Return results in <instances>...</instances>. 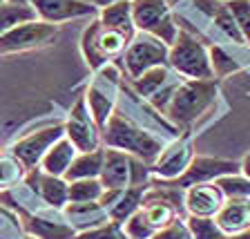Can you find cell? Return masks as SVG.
Instances as JSON below:
<instances>
[{
    "label": "cell",
    "mask_w": 250,
    "mask_h": 239,
    "mask_svg": "<svg viewBox=\"0 0 250 239\" xmlns=\"http://www.w3.org/2000/svg\"><path fill=\"white\" fill-rule=\"evenodd\" d=\"M103 139L109 148L141 159L143 163H154L159 159V154L163 152L161 141L154 139L152 134L143 132L141 128H136L132 121L123 119L121 114H112L107 121V125L103 128Z\"/></svg>",
    "instance_id": "obj_1"
},
{
    "label": "cell",
    "mask_w": 250,
    "mask_h": 239,
    "mask_svg": "<svg viewBox=\"0 0 250 239\" xmlns=\"http://www.w3.org/2000/svg\"><path fill=\"white\" fill-rule=\"evenodd\" d=\"M214 96H217V85L214 81H188L174 87L170 103L166 105L167 114L181 125L192 123L199 114H203L206 109L212 105Z\"/></svg>",
    "instance_id": "obj_2"
},
{
    "label": "cell",
    "mask_w": 250,
    "mask_h": 239,
    "mask_svg": "<svg viewBox=\"0 0 250 239\" xmlns=\"http://www.w3.org/2000/svg\"><path fill=\"white\" fill-rule=\"evenodd\" d=\"M167 61L179 74L192 78V81H210L214 76L210 67V54L208 49L192 38L186 31H179L177 41L170 45Z\"/></svg>",
    "instance_id": "obj_3"
},
{
    "label": "cell",
    "mask_w": 250,
    "mask_h": 239,
    "mask_svg": "<svg viewBox=\"0 0 250 239\" xmlns=\"http://www.w3.org/2000/svg\"><path fill=\"white\" fill-rule=\"evenodd\" d=\"M147 168L141 159L109 148L103 156V170H101V183L105 190H125L132 186H146Z\"/></svg>",
    "instance_id": "obj_4"
},
{
    "label": "cell",
    "mask_w": 250,
    "mask_h": 239,
    "mask_svg": "<svg viewBox=\"0 0 250 239\" xmlns=\"http://www.w3.org/2000/svg\"><path fill=\"white\" fill-rule=\"evenodd\" d=\"M132 21L134 29L159 38L167 47L177 41L179 29L172 21L166 0H132Z\"/></svg>",
    "instance_id": "obj_5"
},
{
    "label": "cell",
    "mask_w": 250,
    "mask_h": 239,
    "mask_svg": "<svg viewBox=\"0 0 250 239\" xmlns=\"http://www.w3.org/2000/svg\"><path fill=\"white\" fill-rule=\"evenodd\" d=\"M170 47L150 34H141L139 38H132V43L125 49V69L132 78H139L152 67H159L167 61Z\"/></svg>",
    "instance_id": "obj_6"
},
{
    "label": "cell",
    "mask_w": 250,
    "mask_h": 239,
    "mask_svg": "<svg viewBox=\"0 0 250 239\" xmlns=\"http://www.w3.org/2000/svg\"><path fill=\"white\" fill-rule=\"evenodd\" d=\"M58 36V27L49 25L45 21H29L22 25L9 29L0 36V54H14L25 52V49H36L54 43Z\"/></svg>",
    "instance_id": "obj_7"
},
{
    "label": "cell",
    "mask_w": 250,
    "mask_h": 239,
    "mask_svg": "<svg viewBox=\"0 0 250 239\" xmlns=\"http://www.w3.org/2000/svg\"><path fill=\"white\" fill-rule=\"evenodd\" d=\"M62 136H65V125H49V128H42L34 134H27L21 141H16L11 146V154L25 168H36L47 154V150Z\"/></svg>",
    "instance_id": "obj_8"
},
{
    "label": "cell",
    "mask_w": 250,
    "mask_h": 239,
    "mask_svg": "<svg viewBox=\"0 0 250 239\" xmlns=\"http://www.w3.org/2000/svg\"><path fill=\"white\" fill-rule=\"evenodd\" d=\"M65 136L72 141L78 152L99 150V128L94 123L92 114H89L85 96H81L76 101V105L72 108V112H69V119L65 123Z\"/></svg>",
    "instance_id": "obj_9"
},
{
    "label": "cell",
    "mask_w": 250,
    "mask_h": 239,
    "mask_svg": "<svg viewBox=\"0 0 250 239\" xmlns=\"http://www.w3.org/2000/svg\"><path fill=\"white\" fill-rule=\"evenodd\" d=\"M234 172H239V163L228 161V159H212V156H194L186 172L174 179L170 186L190 188L199 183H214L219 177L234 174Z\"/></svg>",
    "instance_id": "obj_10"
},
{
    "label": "cell",
    "mask_w": 250,
    "mask_h": 239,
    "mask_svg": "<svg viewBox=\"0 0 250 239\" xmlns=\"http://www.w3.org/2000/svg\"><path fill=\"white\" fill-rule=\"evenodd\" d=\"M29 5L36 9L38 21H45L49 25L96 14V7L87 0H29Z\"/></svg>",
    "instance_id": "obj_11"
},
{
    "label": "cell",
    "mask_w": 250,
    "mask_h": 239,
    "mask_svg": "<svg viewBox=\"0 0 250 239\" xmlns=\"http://www.w3.org/2000/svg\"><path fill=\"white\" fill-rule=\"evenodd\" d=\"M192 159H194L192 146H190L188 139H183V141H177L174 146H170L167 150H163L159 154V159L154 161L152 170H154V174L166 179V181H174V179L181 177L183 172H186V168L190 166Z\"/></svg>",
    "instance_id": "obj_12"
},
{
    "label": "cell",
    "mask_w": 250,
    "mask_h": 239,
    "mask_svg": "<svg viewBox=\"0 0 250 239\" xmlns=\"http://www.w3.org/2000/svg\"><path fill=\"white\" fill-rule=\"evenodd\" d=\"M186 190V208L192 217H214L226 201L224 193L214 183H199Z\"/></svg>",
    "instance_id": "obj_13"
},
{
    "label": "cell",
    "mask_w": 250,
    "mask_h": 239,
    "mask_svg": "<svg viewBox=\"0 0 250 239\" xmlns=\"http://www.w3.org/2000/svg\"><path fill=\"white\" fill-rule=\"evenodd\" d=\"M214 221L226 237L250 228V199H226L214 215Z\"/></svg>",
    "instance_id": "obj_14"
},
{
    "label": "cell",
    "mask_w": 250,
    "mask_h": 239,
    "mask_svg": "<svg viewBox=\"0 0 250 239\" xmlns=\"http://www.w3.org/2000/svg\"><path fill=\"white\" fill-rule=\"evenodd\" d=\"M99 22L105 29L119 31L121 36H125L132 43L134 38V21H132V2L130 0H116L109 5L101 7V18Z\"/></svg>",
    "instance_id": "obj_15"
},
{
    "label": "cell",
    "mask_w": 250,
    "mask_h": 239,
    "mask_svg": "<svg viewBox=\"0 0 250 239\" xmlns=\"http://www.w3.org/2000/svg\"><path fill=\"white\" fill-rule=\"evenodd\" d=\"M76 154H78V150L74 148V143L67 136H62V139H58L47 150V154L42 156V161H41V168L49 177H65L72 161L76 159Z\"/></svg>",
    "instance_id": "obj_16"
},
{
    "label": "cell",
    "mask_w": 250,
    "mask_h": 239,
    "mask_svg": "<svg viewBox=\"0 0 250 239\" xmlns=\"http://www.w3.org/2000/svg\"><path fill=\"white\" fill-rule=\"evenodd\" d=\"M143 197H146V186H132V188L121 190L119 197L114 199V203L107 208V217L114 224H125L132 215L139 213Z\"/></svg>",
    "instance_id": "obj_17"
},
{
    "label": "cell",
    "mask_w": 250,
    "mask_h": 239,
    "mask_svg": "<svg viewBox=\"0 0 250 239\" xmlns=\"http://www.w3.org/2000/svg\"><path fill=\"white\" fill-rule=\"evenodd\" d=\"M107 210L101 206L99 201H87V203H69L65 208V215L69 217V226L74 230L81 228V233L89 228H96V226L103 224V217Z\"/></svg>",
    "instance_id": "obj_18"
},
{
    "label": "cell",
    "mask_w": 250,
    "mask_h": 239,
    "mask_svg": "<svg viewBox=\"0 0 250 239\" xmlns=\"http://www.w3.org/2000/svg\"><path fill=\"white\" fill-rule=\"evenodd\" d=\"M139 215L143 219V224L152 230V235L159 233L161 228L170 226L172 221H177V210L174 206L163 199H147L146 203H141Z\"/></svg>",
    "instance_id": "obj_19"
},
{
    "label": "cell",
    "mask_w": 250,
    "mask_h": 239,
    "mask_svg": "<svg viewBox=\"0 0 250 239\" xmlns=\"http://www.w3.org/2000/svg\"><path fill=\"white\" fill-rule=\"evenodd\" d=\"M103 156L105 150H92V152H81L76 154V159L72 161L65 181H78V179H99L101 170H103Z\"/></svg>",
    "instance_id": "obj_20"
},
{
    "label": "cell",
    "mask_w": 250,
    "mask_h": 239,
    "mask_svg": "<svg viewBox=\"0 0 250 239\" xmlns=\"http://www.w3.org/2000/svg\"><path fill=\"white\" fill-rule=\"evenodd\" d=\"M29 21H38L36 9L29 2H25V5H21V2H2L0 5V36Z\"/></svg>",
    "instance_id": "obj_21"
},
{
    "label": "cell",
    "mask_w": 250,
    "mask_h": 239,
    "mask_svg": "<svg viewBox=\"0 0 250 239\" xmlns=\"http://www.w3.org/2000/svg\"><path fill=\"white\" fill-rule=\"evenodd\" d=\"M85 101H87L89 114H92L96 128H101V130H103L105 125H107L109 116L114 114V112H112V108H114V99H112V96H107V94H105L99 85H92V87L87 89Z\"/></svg>",
    "instance_id": "obj_22"
},
{
    "label": "cell",
    "mask_w": 250,
    "mask_h": 239,
    "mask_svg": "<svg viewBox=\"0 0 250 239\" xmlns=\"http://www.w3.org/2000/svg\"><path fill=\"white\" fill-rule=\"evenodd\" d=\"M27 230L31 235H36L38 239H74L76 237V230L69 224L52 221V219H45V217L29 219L27 221Z\"/></svg>",
    "instance_id": "obj_23"
},
{
    "label": "cell",
    "mask_w": 250,
    "mask_h": 239,
    "mask_svg": "<svg viewBox=\"0 0 250 239\" xmlns=\"http://www.w3.org/2000/svg\"><path fill=\"white\" fill-rule=\"evenodd\" d=\"M38 190H41V197L45 199V203H49L54 208H62L69 201V183L62 177L42 174L38 179Z\"/></svg>",
    "instance_id": "obj_24"
},
{
    "label": "cell",
    "mask_w": 250,
    "mask_h": 239,
    "mask_svg": "<svg viewBox=\"0 0 250 239\" xmlns=\"http://www.w3.org/2000/svg\"><path fill=\"white\" fill-rule=\"evenodd\" d=\"M99 29H101V22L94 21L92 25L83 31V41H81L83 56H85V61H87V65L92 69H99L107 63V58L103 56V52H101V47H99Z\"/></svg>",
    "instance_id": "obj_25"
},
{
    "label": "cell",
    "mask_w": 250,
    "mask_h": 239,
    "mask_svg": "<svg viewBox=\"0 0 250 239\" xmlns=\"http://www.w3.org/2000/svg\"><path fill=\"white\" fill-rule=\"evenodd\" d=\"M105 193L101 179H78L69 181V203H87L99 201L101 195Z\"/></svg>",
    "instance_id": "obj_26"
},
{
    "label": "cell",
    "mask_w": 250,
    "mask_h": 239,
    "mask_svg": "<svg viewBox=\"0 0 250 239\" xmlns=\"http://www.w3.org/2000/svg\"><path fill=\"white\" fill-rule=\"evenodd\" d=\"M214 186L224 193L226 199H250V179H246L239 172L219 177Z\"/></svg>",
    "instance_id": "obj_27"
},
{
    "label": "cell",
    "mask_w": 250,
    "mask_h": 239,
    "mask_svg": "<svg viewBox=\"0 0 250 239\" xmlns=\"http://www.w3.org/2000/svg\"><path fill=\"white\" fill-rule=\"evenodd\" d=\"M167 78H170L167 69L163 67V65H159V67L147 69L143 76L134 78V87L139 89V94H143V96H154V94L161 92V87L167 83Z\"/></svg>",
    "instance_id": "obj_28"
},
{
    "label": "cell",
    "mask_w": 250,
    "mask_h": 239,
    "mask_svg": "<svg viewBox=\"0 0 250 239\" xmlns=\"http://www.w3.org/2000/svg\"><path fill=\"white\" fill-rule=\"evenodd\" d=\"M130 45V41L125 36H121L119 31H112V29H105L103 25H101L99 29V47H101V52H103V56L107 58H114L119 56V54L125 52V47Z\"/></svg>",
    "instance_id": "obj_29"
},
{
    "label": "cell",
    "mask_w": 250,
    "mask_h": 239,
    "mask_svg": "<svg viewBox=\"0 0 250 239\" xmlns=\"http://www.w3.org/2000/svg\"><path fill=\"white\" fill-rule=\"evenodd\" d=\"M188 230L192 235V239H221L226 237L221 230H219L217 221L212 217H192L188 219Z\"/></svg>",
    "instance_id": "obj_30"
},
{
    "label": "cell",
    "mask_w": 250,
    "mask_h": 239,
    "mask_svg": "<svg viewBox=\"0 0 250 239\" xmlns=\"http://www.w3.org/2000/svg\"><path fill=\"white\" fill-rule=\"evenodd\" d=\"M226 5H228L234 22H237V27H239L244 41L250 45V0H230V2H226Z\"/></svg>",
    "instance_id": "obj_31"
},
{
    "label": "cell",
    "mask_w": 250,
    "mask_h": 239,
    "mask_svg": "<svg viewBox=\"0 0 250 239\" xmlns=\"http://www.w3.org/2000/svg\"><path fill=\"white\" fill-rule=\"evenodd\" d=\"M214 18V22L219 25V29L224 31L226 36L230 38V41H234L237 45H244V36H241V31H239V27H237V22H234V18H232V14H230V9H228V5H221L219 7V11L212 16Z\"/></svg>",
    "instance_id": "obj_32"
},
{
    "label": "cell",
    "mask_w": 250,
    "mask_h": 239,
    "mask_svg": "<svg viewBox=\"0 0 250 239\" xmlns=\"http://www.w3.org/2000/svg\"><path fill=\"white\" fill-rule=\"evenodd\" d=\"M22 177V163L16 156H0V188H9Z\"/></svg>",
    "instance_id": "obj_33"
},
{
    "label": "cell",
    "mask_w": 250,
    "mask_h": 239,
    "mask_svg": "<svg viewBox=\"0 0 250 239\" xmlns=\"http://www.w3.org/2000/svg\"><path fill=\"white\" fill-rule=\"evenodd\" d=\"M74 239H130L125 230H121V224H101L96 228H89L85 233H78Z\"/></svg>",
    "instance_id": "obj_34"
},
{
    "label": "cell",
    "mask_w": 250,
    "mask_h": 239,
    "mask_svg": "<svg viewBox=\"0 0 250 239\" xmlns=\"http://www.w3.org/2000/svg\"><path fill=\"white\" fill-rule=\"evenodd\" d=\"M208 54H210V67H212V74H217V76H226V74L239 69V63H234L224 49L212 47Z\"/></svg>",
    "instance_id": "obj_35"
},
{
    "label": "cell",
    "mask_w": 250,
    "mask_h": 239,
    "mask_svg": "<svg viewBox=\"0 0 250 239\" xmlns=\"http://www.w3.org/2000/svg\"><path fill=\"white\" fill-rule=\"evenodd\" d=\"M152 239H192V235H190L186 224L172 221L170 226H166V228H161L159 233L152 235Z\"/></svg>",
    "instance_id": "obj_36"
},
{
    "label": "cell",
    "mask_w": 250,
    "mask_h": 239,
    "mask_svg": "<svg viewBox=\"0 0 250 239\" xmlns=\"http://www.w3.org/2000/svg\"><path fill=\"white\" fill-rule=\"evenodd\" d=\"M239 172H241V174H244L246 179H250V152L244 156V161L239 163Z\"/></svg>",
    "instance_id": "obj_37"
},
{
    "label": "cell",
    "mask_w": 250,
    "mask_h": 239,
    "mask_svg": "<svg viewBox=\"0 0 250 239\" xmlns=\"http://www.w3.org/2000/svg\"><path fill=\"white\" fill-rule=\"evenodd\" d=\"M228 239H250V228H246V230H241V233H237V235H232V237H228Z\"/></svg>",
    "instance_id": "obj_38"
},
{
    "label": "cell",
    "mask_w": 250,
    "mask_h": 239,
    "mask_svg": "<svg viewBox=\"0 0 250 239\" xmlns=\"http://www.w3.org/2000/svg\"><path fill=\"white\" fill-rule=\"evenodd\" d=\"M109 2H116V0H96L94 5H96V7H105V5H109ZM130 2H132V0H130Z\"/></svg>",
    "instance_id": "obj_39"
},
{
    "label": "cell",
    "mask_w": 250,
    "mask_h": 239,
    "mask_svg": "<svg viewBox=\"0 0 250 239\" xmlns=\"http://www.w3.org/2000/svg\"><path fill=\"white\" fill-rule=\"evenodd\" d=\"M5 2H21V5H25V2H29V0H5Z\"/></svg>",
    "instance_id": "obj_40"
},
{
    "label": "cell",
    "mask_w": 250,
    "mask_h": 239,
    "mask_svg": "<svg viewBox=\"0 0 250 239\" xmlns=\"http://www.w3.org/2000/svg\"><path fill=\"white\" fill-rule=\"evenodd\" d=\"M2 2H5V0H0V5H2Z\"/></svg>",
    "instance_id": "obj_41"
},
{
    "label": "cell",
    "mask_w": 250,
    "mask_h": 239,
    "mask_svg": "<svg viewBox=\"0 0 250 239\" xmlns=\"http://www.w3.org/2000/svg\"><path fill=\"white\" fill-rule=\"evenodd\" d=\"M224 2H230V0H224Z\"/></svg>",
    "instance_id": "obj_42"
},
{
    "label": "cell",
    "mask_w": 250,
    "mask_h": 239,
    "mask_svg": "<svg viewBox=\"0 0 250 239\" xmlns=\"http://www.w3.org/2000/svg\"><path fill=\"white\" fill-rule=\"evenodd\" d=\"M221 239H228V237H221Z\"/></svg>",
    "instance_id": "obj_43"
}]
</instances>
